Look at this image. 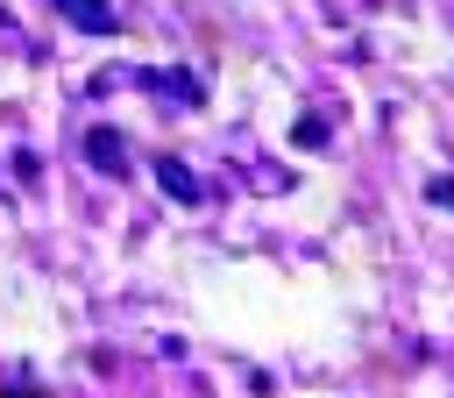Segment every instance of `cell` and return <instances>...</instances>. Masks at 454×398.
<instances>
[{
    "mask_svg": "<svg viewBox=\"0 0 454 398\" xmlns=\"http://www.w3.org/2000/svg\"><path fill=\"white\" fill-rule=\"evenodd\" d=\"M85 163L106 178H128V135L121 128H85Z\"/></svg>",
    "mask_w": 454,
    "mask_h": 398,
    "instance_id": "obj_1",
    "label": "cell"
},
{
    "mask_svg": "<svg viewBox=\"0 0 454 398\" xmlns=\"http://www.w3.org/2000/svg\"><path fill=\"white\" fill-rule=\"evenodd\" d=\"M57 14H64L71 28H85V36H114V28H121L114 0H57Z\"/></svg>",
    "mask_w": 454,
    "mask_h": 398,
    "instance_id": "obj_2",
    "label": "cell"
},
{
    "mask_svg": "<svg viewBox=\"0 0 454 398\" xmlns=\"http://www.w3.org/2000/svg\"><path fill=\"white\" fill-rule=\"evenodd\" d=\"M156 185H163L177 206H199V199H206V185L192 178V163H184V156H156Z\"/></svg>",
    "mask_w": 454,
    "mask_h": 398,
    "instance_id": "obj_3",
    "label": "cell"
},
{
    "mask_svg": "<svg viewBox=\"0 0 454 398\" xmlns=\"http://www.w3.org/2000/svg\"><path fill=\"white\" fill-rule=\"evenodd\" d=\"M142 85H156V92H170L177 107H206V85H199L192 71H142Z\"/></svg>",
    "mask_w": 454,
    "mask_h": 398,
    "instance_id": "obj_4",
    "label": "cell"
},
{
    "mask_svg": "<svg viewBox=\"0 0 454 398\" xmlns=\"http://www.w3.org/2000/svg\"><path fill=\"white\" fill-rule=\"evenodd\" d=\"M291 142H298V149H326V121H319V114H298Z\"/></svg>",
    "mask_w": 454,
    "mask_h": 398,
    "instance_id": "obj_5",
    "label": "cell"
},
{
    "mask_svg": "<svg viewBox=\"0 0 454 398\" xmlns=\"http://www.w3.org/2000/svg\"><path fill=\"white\" fill-rule=\"evenodd\" d=\"M14 178H21V185H35V178H43V156H35V149H21V156H14Z\"/></svg>",
    "mask_w": 454,
    "mask_h": 398,
    "instance_id": "obj_6",
    "label": "cell"
},
{
    "mask_svg": "<svg viewBox=\"0 0 454 398\" xmlns=\"http://www.w3.org/2000/svg\"><path fill=\"white\" fill-rule=\"evenodd\" d=\"M426 199H433V206H447V213H454V178H433V185H426Z\"/></svg>",
    "mask_w": 454,
    "mask_h": 398,
    "instance_id": "obj_7",
    "label": "cell"
},
{
    "mask_svg": "<svg viewBox=\"0 0 454 398\" xmlns=\"http://www.w3.org/2000/svg\"><path fill=\"white\" fill-rule=\"evenodd\" d=\"M0 398H43V391H0Z\"/></svg>",
    "mask_w": 454,
    "mask_h": 398,
    "instance_id": "obj_8",
    "label": "cell"
},
{
    "mask_svg": "<svg viewBox=\"0 0 454 398\" xmlns=\"http://www.w3.org/2000/svg\"><path fill=\"white\" fill-rule=\"evenodd\" d=\"M0 28H7V7H0Z\"/></svg>",
    "mask_w": 454,
    "mask_h": 398,
    "instance_id": "obj_9",
    "label": "cell"
}]
</instances>
